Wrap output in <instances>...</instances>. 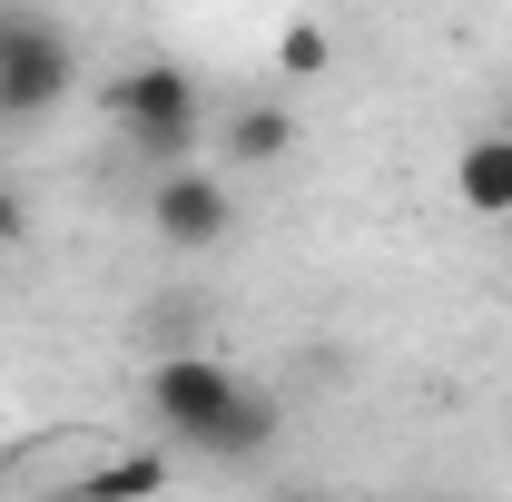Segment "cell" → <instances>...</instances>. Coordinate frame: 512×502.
Listing matches in <instances>:
<instances>
[{"mask_svg": "<svg viewBox=\"0 0 512 502\" xmlns=\"http://www.w3.org/2000/svg\"><path fill=\"white\" fill-rule=\"evenodd\" d=\"M276 69H286V79H325V69H335V30H325V20H286V30H276Z\"/></svg>", "mask_w": 512, "mask_h": 502, "instance_id": "9", "label": "cell"}, {"mask_svg": "<svg viewBox=\"0 0 512 502\" xmlns=\"http://www.w3.org/2000/svg\"><path fill=\"white\" fill-rule=\"evenodd\" d=\"M99 109H109V128H119L138 158L178 168L197 148V128H207V89H197V69H178V60H128L119 79H99Z\"/></svg>", "mask_w": 512, "mask_h": 502, "instance_id": "1", "label": "cell"}, {"mask_svg": "<svg viewBox=\"0 0 512 502\" xmlns=\"http://www.w3.org/2000/svg\"><path fill=\"white\" fill-rule=\"evenodd\" d=\"M266 443H276V394H247V384H237V404L197 434V453H207V463H247Z\"/></svg>", "mask_w": 512, "mask_h": 502, "instance_id": "6", "label": "cell"}, {"mask_svg": "<svg viewBox=\"0 0 512 502\" xmlns=\"http://www.w3.org/2000/svg\"><path fill=\"white\" fill-rule=\"evenodd\" d=\"M79 493H99V502L168 493V453H109V463H89V473H79Z\"/></svg>", "mask_w": 512, "mask_h": 502, "instance_id": "8", "label": "cell"}, {"mask_svg": "<svg viewBox=\"0 0 512 502\" xmlns=\"http://www.w3.org/2000/svg\"><path fill=\"white\" fill-rule=\"evenodd\" d=\"M0 10H40V0H0Z\"/></svg>", "mask_w": 512, "mask_h": 502, "instance_id": "11", "label": "cell"}, {"mask_svg": "<svg viewBox=\"0 0 512 502\" xmlns=\"http://www.w3.org/2000/svg\"><path fill=\"white\" fill-rule=\"evenodd\" d=\"M20 237H30V207H20V188H10V178H0V256L20 247Z\"/></svg>", "mask_w": 512, "mask_h": 502, "instance_id": "10", "label": "cell"}, {"mask_svg": "<svg viewBox=\"0 0 512 502\" xmlns=\"http://www.w3.org/2000/svg\"><path fill=\"white\" fill-rule=\"evenodd\" d=\"M453 197H463L473 217H512V128L473 138V148L453 158Z\"/></svg>", "mask_w": 512, "mask_h": 502, "instance_id": "5", "label": "cell"}, {"mask_svg": "<svg viewBox=\"0 0 512 502\" xmlns=\"http://www.w3.org/2000/svg\"><path fill=\"white\" fill-rule=\"evenodd\" d=\"M79 89V50L50 10H0V119H50Z\"/></svg>", "mask_w": 512, "mask_h": 502, "instance_id": "2", "label": "cell"}, {"mask_svg": "<svg viewBox=\"0 0 512 502\" xmlns=\"http://www.w3.org/2000/svg\"><path fill=\"white\" fill-rule=\"evenodd\" d=\"M227 404H237V375H227L217 355H158V365H148V414L178 443H197Z\"/></svg>", "mask_w": 512, "mask_h": 502, "instance_id": "4", "label": "cell"}, {"mask_svg": "<svg viewBox=\"0 0 512 502\" xmlns=\"http://www.w3.org/2000/svg\"><path fill=\"white\" fill-rule=\"evenodd\" d=\"M148 227L168 237L178 256H197V247H217L227 227H237V197H227V178L217 168H158V188H148Z\"/></svg>", "mask_w": 512, "mask_h": 502, "instance_id": "3", "label": "cell"}, {"mask_svg": "<svg viewBox=\"0 0 512 502\" xmlns=\"http://www.w3.org/2000/svg\"><path fill=\"white\" fill-rule=\"evenodd\" d=\"M286 148H296V109H237L227 119V158L237 168H276Z\"/></svg>", "mask_w": 512, "mask_h": 502, "instance_id": "7", "label": "cell"}]
</instances>
